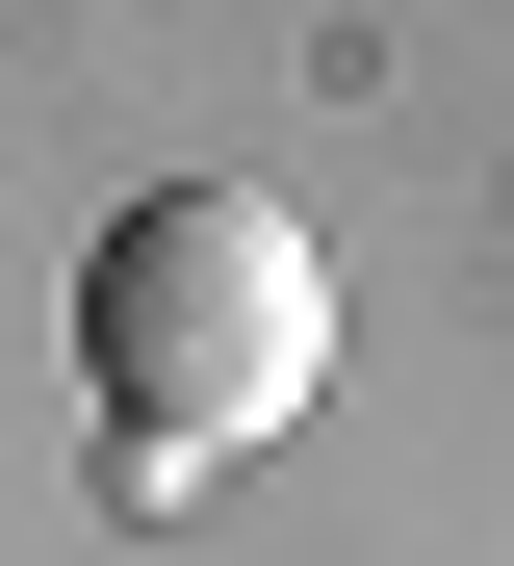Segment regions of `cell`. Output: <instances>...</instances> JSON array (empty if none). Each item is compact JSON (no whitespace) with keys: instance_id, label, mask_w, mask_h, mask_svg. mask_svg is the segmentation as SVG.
Returning <instances> with one entry per match:
<instances>
[{"instance_id":"obj_1","label":"cell","mask_w":514,"mask_h":566,"mask_svg":"<svg viewBox=\"0 0 514 566\" xmlns=\"http://www.w3.org/2000/svg\"><path fill=\"white\" fill-rule=\"evenodd\" d=\"M77 387H103V490H129V515H180L206 463H258L308 387H335V258H308V207H258V180L103 207V258H77Z\"/></svg>"}]
</instances>
